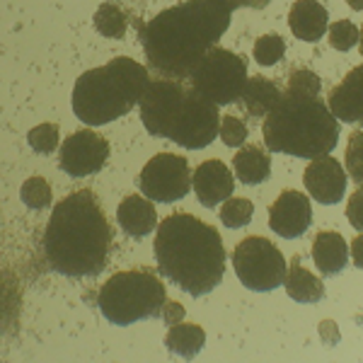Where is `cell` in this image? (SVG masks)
<instances>
[{
  "instance_id": "cell-1",
  "label": "cell",
  "mask_w": 363,
  "mask_h": 363,
  "mask_svg": "<svg viewBox=\"0 0 363 363\" xmlns=\"http://www.w3.org/2000/svg\"><path fill=\"white\" fill-rule=\"evenodd\" d=\"M233 10L223 0H186L157 13L140 27V46L150 68L169 80L189 73L230 27Z\"/></svg>"
},
{
  "instance_id": "cell-2",
  "label": "cell",
  "mask_w": 363,
  "mask_h": 363,
  "mask_svg": "<svg viewBox=\"0 0 363 363\" xmlns=\"http://www.w3.org/2000/svg\"><path fill=\"white\" fill-rule=\"evenodd\" d=\"M112 225L92 189H80L56 203L42 247L51 272L68 279L99 277L112 250Z\"/></svg>"
},
{
  "instance_id": "cell-3",
  "label": "cell",
  "mask_w": 363,
  "mask_h": 363,
  "mask_svg": "<svg viewBox=\"0 0 363 363\" xmlns=\"http://www.w3.org/2000/svg\"><path fill=\"white\" fill-rule=\"evenodd\" d=\"M157 272L191 298L208 296L223 281L225 247L213 225L177 211L155 230Z\"/></svg>"
},
{
  "instance_id": "cell-4",
  "label": "cell",
  "mask_w": 363,
  "mask_h": 363,
  "mask_svg": "<svg viewBox=\"0 0 363 363\" xmlns=\"http://www.w3.org/2000/svg\"><path fill=\"white\" fill-rule=\"evenodd\" d=\"M138 107L150 136L169 138L182 148L201 150L220 133L218 104L182 80H150Z\"/></svg>"
},
{
  "instance_id": "cell-5",
  "label": "cell",
  "mask_w": 363,
  "mask_h": 363,
  "mask_svg": "<svg viewBox=\"0 0 363 363\" xmlns=\"http://www.w3.org/2000/svg\"><path fill=\"white\" fill-rule=\"evenodd\" d=\"M262 136L272 153L315 160L339 143V119L320 97L284 90L279 104L262 121Z\"/></svg>"
},
{
  "instance_id": "cell-6",
  "label": "cell",
  "mask_w": 363,
  "mask_h": 363,
  "mask_svg": "<svg viewBox=\"0 0 363 363\" xmlns=\"http://www.w3.org/2000/svg\"><path fill=\"white\" fill-rule=\"evenodd\" d=\"M150 85L148 68L131 56H116L99 68H90L73 85V114L85 126H104L121 119L140 104Z\"/></svg>"
},
{
  "instance_id": "cell-7",
  "label": "cell",
  "mask_w": 363,
  "mask_h": 363,
  "mask_svg": "<svg viewBox=\"0 0 363 363\" xmlns=\"http://www.w3.org/2000/svg\"><path fill=\"white\" fill-rule=\"evenodd\" d=\"M167 303L165 284L150 269H128L104 281L97 294V308L116 327L160 318Z\"/></svg>"
},
{
  "instance_id": "cell-8",
  "label": "cell",
  "mask_w": 363,
  "mask_h": 363,
  "mask_svg": "<svg viewBox=\"0 0 363 363\" xmlns=\"http://www.w3.org/2000/svg\"><path fill=\"white\" fill-rule=\"evenodd\" d=\"M247 63L235 51L213 46L189 73V85L203 97L220 104H235L247 85Z\"/></svg>"
},
{
  "instance_id": "cell-9",
  "label": "cell",
  "mask_w": 363,
  "mask_h": 363,
  "mask_svg": "<svg viewBox=\"0 0 363 363\" xmlns=\"http://www.w3.org/2000/svg\"><path fill=\"white\" fill-rule=\"evenodd\" d=\"M233 269H235L240 284L247 291L257 294H269V291L284 286L289 267L286 257L272 240L252 235L238 242L233 252Z\"/></svg>"
},
{
  "instance_id": "cell-10",
  "label": "cell",
  "mask_w": 363,
  "mask_h": 363,
  "mask_svg": "<svg viewBox=\"0 0 363 363\" xmlns=\"http://www.w3.org/2000/svg\"><path fill=\"white\" fill-rule=\"evenodd\" d=\"M194 172L184 155L157 153L140 169L138 186L148 199L160 203H174L189 194Z\"/></svg>"
},
{
  "instance_id": "cell-11",
  "label": "cell",
  "mask_w": 363,
  "mask_h": 363,
  "mask_svg": "<svg viewBox=\"0 0 363 363\" xmlns=\"http://www.w3.org/2000/svg\"><path fill=\"white\" fill-rule=\"evenodd\" d=\"M109 143L104 136H99L92 128H80L70 133L63 140L61 153H58V165L70 177H90L107 165Z\"/></svg>"
},
{
  "instance_id": "cell-12",
  "label": "cell",
  "mask_w": 363,
  "mask_h": 363,
  "mask_svg": "<svg viewBox=\"0 0 363 363\" xmlns=\"http://www.w3.org/2000/svg\"><path fill=\"white\" fill-rule=\"evenodd\" d=\"M310 223H313L310 199L296 189H284L269 208V228L286 240L301 238Z\"/></svg>"
},
{
  "instance_id": "cell-13",
  "label": "cell",
  "mask_w": 363,
  "mask_h": 363,
  "mask_svg": "<svg viewBox=\"0 0 363 363\" xmlns=\"http://www.w3.org/2000/svg\"><path fill=\"white\" fill-rule=\"evenodd\" d=\"M303 182H306L308 194L322 206L339 203L347 191V172H344L342 162L332 155L315 157L303 172Z\"/></svg>"
},
{
  "instance_id": "cell-14",
  "label": "cell",
  "mask_w": 363,
  "mask_h": 363,
  "mask_svg": "<svg viewBox=\"0 0 363 363\" xmlns=\"http://www.w3.org/2000/svg\"><path fill=\"white\" fill-rule=\"evenodd\" d=\"M191 186H194L199 203L206 208H213L218 203L228 201L233 191H235V174L228 169L225 162L206 160L194 169Z\"/></svg>"
},
{
  "instance_id": "cell-15",
  "label": "cell",
  "mask_w": 363,
  "mask_h": 363,
  "mask_svg": "<svg viewBox=\"0 0 363 363\" xmlns=\"http://www.w3.org/2000/svg\"><path fill=\"white\" fill-rule=\"evenodd\" d=\"M330 109L344 124H363V66L351 68L330 92Z\"/></svg>"
},
{
  "instance_id": "cell-16",
  "label": "cell",
  "mask_w": 363,
  "mask_h": 363,
  "mask_svg": "<svg viewBox=\"0 0 363 363\" xmlns=\"http://www.w3.org/2000/svg\"><path fill=\"white\" fill-rule=\"evenodd\" d=\"M116 220H119L121 230L128 238H148L150 233L157 230V211L153 206V199L128 194L121 199L119 208H116Z\"/></svg>"
},
{
  "instance_id": "cell-17",
  "label": "cell",
  "mask_w": 363,
  "mask_h": 363,
  "mask_svg": "<svg viewBox=\"0 0 363 363\" xmlns=\"http://www.w3.org/2000/svg\"><path fill=\"white\" fill-rule=\"evenodd\" d=\"M289 27L301 42H320L330 29V13L318 0H296L289 13Z\"/></svg>"
},
{
  "instance_id": "cell-18",
  "label": "cell",
  "mask_w": 363,
  "mask_h": 363,
  "mask_svg": "<svg viewBox=\"0 0 363 363\" xmlns=\"http://www.w3.org/2000/svg\"><path fill=\"white\" fill-rule=\"evenodd\" d=\"M281 95H284V90L274 80H267L264 75H252L238 104L252 121H264L272 114V109L279 104Z\"/></svg>"
},
{
  "instance_id": "cell-19",
  "label": "cell",
  "mask_w": 363,
  "mask_h": 363,
  "mask_svg": "<svg viewBox=\"0 0 363 363\" xmlns=\"http://www.w3.org/2000/svg\"><path fill=\"white\" fill-rule=\"evenodd\" d=\"M313 262L322 277H337L349 264V245L342 233L322 230L313 240Z\"/></svg>"
},
{
  "instance_id": "cell-20",
  "label": "cell",
  "mask_w": 363,
  "mask_h": 363,
  "mask_svg": "<svg viewBox=\"0 0 363 363\" xmlns=\"http://www.w3.org/2000/svg\"><path fill=\"white\" fill-rule=\"evenodd\" d=\"M233 172L242 184H262L272 177V157L262 145H242L233 157Z\"/></svg>"
},
{
  "instance_id": "cell-21",
  "label": "cell",
  "mask_w": 363,
  "mask_h": 363,
  "mask_svg": "<svg viewBox=\"0 0 363 363\" xmlns=\"http://www.w3.org/2000/svg\"><path fill=\"white\" fill-rule=\"evenodd\" d=\"M284 286H286V294L294 298L296 303H320L322 296H325V284L313 272H308L303 267L301 257L291 259Z\"/></svg>"
},
{
  "instance_id": "cell-22",
  "label": "cell",
  "mask_w": 363,
  "mask_h": 363,
  "mask_svg": "<svg viewBox=\"0 0 363 363\" xmlns=\"http://www.w3.org/2000/svg\"><path fill=\"white\" fill-rule=\"evenodd\" d=\"M206 344V332L201 330L194 322H179V325H172L165 335V347L172 351V354L182 356V359H191Z\"/></svg>"
},
{
  "instance_id": "cell-23",
  "label": "cell",
  "mask_w": 363,
  "mask_h": 363,
  "mask_svg": "<svg viewBox=\"0 0 363 363\" xmlns=\"http://www.w3.org/2000/svg\"><path fill=\"white\" fill-rule=\"evenodd\" d=\"M95 29L107 39H124L128 29V15L116 3H102L95 13Z\"/></svg>"
},
{
  "instance_id": "cell-24",
  "label": "cell",
  "mask_w": 363,
  "mask_h": 363,
  "mask_svg": "<svg viewBox=\"0 0 363 363\" xmlns=\"http://www.w3.org/2000/svg\"><path fill=\"white\" fill-rule=\"evenodd\" d=\"M20 199H22V203H25L27 208H32V211L49 208L51 206V186H49V182H46L44 177H39V174L29 177L25 184H22Z\"/></svg>"
},
{
  "instance_id": "cell-25",
  "label": "cell",
  "mask_w": 363,
  "mask_h": 363,
  "mask_svg": "<svg viewBox=\"0 0 363 363\" xmlns=\"http://www.w3.org/2000/svg\"><path fill=\"white\" fill-rule=\"evenodd\" d=\"M252 54H255V61L259 63V66H277L286 54V42L274 32L262 34L255 42V51H252Z\"/></svg>"
},
{
  "instance_id": "cell-26",
  "label": "cell",
  "mask_w": 363,
  "mask_h": 363,
  "mask_svg": "<svg viewBox=\"0 0 363 363\" xmlns=\"http://www.w3.org/2000/svg\"><path fill=\"white\" fill-rule=\"evenodd\" d=\"M58 140H61V128L58 124H39L27 133V143L34 153L39 155H51L58 148Z\"/></svg>"
},
{
  "instance_id": "cell-27",
  "label": "cell",
  "mask_w": 363,
  "mask_h": 363,
  "mask_svg": "<svg viewBox=\"0 0 363 363\" xmlns=\"http://www.w3.org/2000/svg\"><path fill=\"white\" fill-rule=\"evenodd\" d=\"M255 216V203L250 199H228L220 208V220L228 228H245Z\"/></svg>"
},
{
  "instance_id": "cell-28",
  "label": "cell",
  "mask_w": 363,
  "mask_h": 363,
  "mask_svg": "<svg viewBox=\"0 0 363 363\" xmlns=\"http://www.w3.org/2000/svg\"><path fill=\"white\" fill-rule=\"evenodd\" d=\"M330 44H332V49H337V51H351L356 44L361 42V32H359V27L354 25V22H349V20H339L335 22V25H330Z\"/></svg>"
},
{
  "instance_id": "cell-29",
  "label": "cell",
  "mask_w": 363,
  "mask_h": 363,
  "mask_svg": "<svg viewBox=\"0 0 363 363\" xmlns=\"http://www.w3.org/2000/svg\"><path fill=\"white\" fill-rule=\"evenodd\" d=\"M320 87H322V83L315 70L294 68L289 73V85H286V90L301 92V95H310V97H320Z\"/></svg>"
},
{
  "instance_id": "cell-30",
  "label": "cell",
  "mask_w": 363,
  "mask_h": 363,
  "mask_svg": "<svg viewBox=\"0 0 363 363\" xmlns=\"http://www.w3.org/2000/svg\"><path fill=\"white\" fill-rule=\"evenodd\" d=\"M347 174L363 186V131H354L347 140Z\"/></svg>"
},
{
  "instance_id": "cell-31",
  "label": "cell",
  "mask_w": 363,
  "mask_h": 363,
  "mask_svg": "<svg viewBox=\"0 0 363 363\" xmlns=\"http://www.w3.org/2000/svg\"><path fill=\"white\" fill-rule=\"evenodd\" d=\"M220 140L228 145V148H242L245 140H247L250 131H247V124H245L240 116H233L228 114L220 119Z\"/></svg>"
},
{
  "instance_id": "cell-32",
  "label": "cell",
  "mask_w": 363,
  "mask_h": 363,
  "mask_svg": "<svg viewBox=\"0 0 363 363\" xmlns=\"http://www.w3.org/2000/svg\"><path fill=\"white\" fill-rule=\"evenodd\" d=\"M347 218H349V223L356 228V230L363 233V186H359V189L349 196Z\"/></svg>"
},
{
  "instance_id": "cell-33",
  "label": "cell",
  "mask_w": 363,
  "mask_h": 363,
  "mask_svg": "<svg viewBox=\"0 0 363 363\" xmlns=\"http://www.w3.org/2000/svg\"><path fill=\"white\" fill-rule=\"evenodd\" d=\"M160 318L165 320L167 327L179 325V322L184 320V306H182V303H177V301H169V303H165V308H162Z\"/></svg>"
},
{
  "instance_id": "cell-34",
  "label": "cell",
  "mask_w": 363,
  "mask_h": 363,
  "mask_svg": "<svg viewBox=\"0 0 363 363\" xmlns=\"http://www.w3.org/2000/svg\"><path fill=\"white\" fill-rule=\"evenodd\" d=\"M230 10H238V8H255V10H262L267 8L272 0H223Z\"/></svg>"
},
{
  "instance_id": "cell-35",
  "label": "cell",
  "mask_w": 363,
  "mask_h": 363,
  "mask_svg": "<svg viewBox=\"0 0 363 363\" xmlns=\"http://www.w3.org/2000/svg\"><path fill=\"white\" fill-rule=\"evenodd\" d=\"M351 257H354V264L363 269V235H356L351 242Z\"/></svg>"
},
{
  "instance_id": "cell-36",
  "label": "cell",
  "mask_w": 363,
  "mask_h": 363,
  "mask_svg": "<svg viewBox=\"0 0 363 363\" xmlns=\"http://www.w3.org/2000/svg\"><path fill=\"white\" fill-rule=\"evenodd\" d=\"M347 3H349L351 10H356V13H363V0H347Z\"/></svg>"
},
{
  "instance_id": "cell-37",
  "label": "cell",
  "mask_w": 363,
  "mask_h": 363,
  "mask_svg": "<svg viewBox=\"0 0 363 363\" xmlns=\"http://www.w3.org/2000/svg\"><path fill=\"white\" fill-rule=\"evenodd\" d=\"M359 44H361V56H363V29H361V42Z\"/></svg>"
}]
</instances>
